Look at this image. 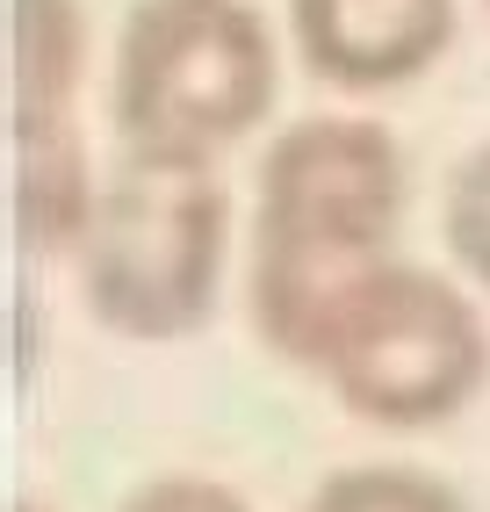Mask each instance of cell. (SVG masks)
I'll return each instance as SVG.
<instances>
[{"instance_id":"1","label":"cell","mask_w":490,"mask_h":512,"mask_svg":"<svg viewBox=\"0 0 490 512\" xmlns=\"http://www.w3.org/2000/svg\"><path fill=\"white\" fill-rule=\"evenodd\" d=\"M404 202V145L375 116H303L260 152L253 275H245L260 347H274L289 368L310 361V339L339 289L390 260Z\"/></svg>"},{"instance_id":"2","label":"cell","mask_w":490,"mask_h":512,"mask_svg":"<svg viewBox=\"0 0 490 512\" xmlns=\"http://www.w3.org/2000/svg\"><path fill=\"white\" fill-rule=\"evenodd\" d=\"M282 58L245 0H137L116 37V138L137 166L217 174L274 109Z\"/></svg>"},{"instance_id":"3","label":"cell","mask_w":490,"mask_h":512,"mask_svg":"<svg viewBox=\"0 0 490 512\" xmlns=\"http://www.w3.org/2000/svg\"><path fill=\"white\" fill-rule=\"evenodd\" d=\"M303 368L361 426L426 433L469 412L476 390L490 383V332L462 282L390 253L339 289Z\"/></svg>"},{"instance_id":"4","label":"cell","mask_w":490,"mask_h":512,"mask_svg":"<svg viewBox=\"0 0 490 512\" xmlns=\"http://www.w3.org/2000/svg\"><path fill=\"white\" fill-rule=\"evenodd\" d=\"M231 195L188 166H123L73 253L80 303L116 339H188L217 311Z\"/></svg>"},{"instance_id":"5","label":"cell","mask_w":490,"mask_h":512,"mask_svg":"<svg viewBox=\"0 0 490 512\" xmlns=\"http://www.w3.org/2000/svg\"><path fill=\"white\" fill-rule=\"evenodd\" d=\"M289 37L310 80L339 94H390L447 58L454 0H289Z\"/></svg>"},{"instance_id":"6","label":"cell","mask_w":490,"mask_h":512,"mask_svg":"<svg viewBox=\"0 0 490 512\" xmlns=\"http://www.w3.org/2000/svg\"><path fill=\"white\" fill-rule=\"evenodd\" d=\"M101 210V181L87 159L80 116L65 123H15L8 130V231L37 260H73Z\"/></svg>"},{"instance_id":"7","label":"cell","mask_w":490,"mask_h":512,"mask_svg":"<svg viewBox=\"0 0 490 512\" xmlns=\"http://www.w3.org/2000/svg\"><path fill=\"white\" fill-rule=\"evenodd\" d=\"M87 8L80 0H8V130L80 116Z\"/></svg>"},{"instance_id":"8","label":"cell","mask_w":490,"mask_h":512,"mask_svg":"<svg viewBox=\"0 0 490 512\" xmlns=\"http://www.w3.org/2000/svg\"><path fill=\"white\" fill-rule=\"evenodd\" d=\"M303 512H469V498L447 476L411 462H354V469H332Z\"/></svg>"},{"instance_id":"9","label":"cell","mask_w":490,"mask_h":512,"mask_svg":"<svg viewBox=\"0 0 490 512\" xmlns=\"http://www.w3.org/2000/svg\"><path fill=\"white\" fill-rule=\"evenodd\" d=\"M440 224H447V253H454V267H462V275L490 296V145H476V152L447 174Z\"/></svg>"},{"instance_id":"10","label":"cell","mask_w":490,"mask_h":512,"mask_svg":"<svg viewBox=\"0 0 490 512\" xmlns=\"http://www.w3.org/2000/svg\"><path fill=\"white\" fill-rule=\"evenodd\" d=\"M116 512H253L231 484H217V476H188V469H173V476H152V484H137Z\"/></svg>"},{"instance_id":"11","label":"cell","mask_w":490,"mask_h":512,"mask_svg":"<svg viewBox=\"0 0 490 512\" xmlns=\"http://www.w3.org/2000/svg\"><path fill=\"white\" fill-rule=\"evenodd\" d=\"M8 512H58V505H44V498H29V491H22V498H8Z\"/></svg>"},{"instance_id":"12","label":"cell","mask_w":490,"mask_h":512,"mask_svg":"<svg viewBox=\"0 0 490 512\" xmlns=\"http://www.w3.org/2000/svg\"><path fill=\"white\" fill-rule=\"evenodd\" d=\"M483 8H490V0H483Z\"/></svg>"}]
</instances>
